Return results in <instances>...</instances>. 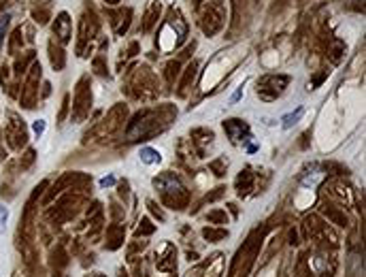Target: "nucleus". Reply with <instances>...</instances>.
<instances>
[{
  "label": "nucleus",
  "instance_id": "1",
  "mask_svg": "<svg viewBox=\"0 0 366 277\" xmlns=\"http://www.w3.org/2000/svg\"><path fill=\"white\" fill-rule=\"evenodd\" d=\"M68 26H71V19H68V15L66 13H60V17L56 19V32H58V36L66 43L68 41Z\"/></svg>",
  "mask_w": 366,
  "mask_h": 277
},
{
  "label": "nucleus",
  "instance_id": "2",
  "mask_svg": "<svg viewBox=\"0 0 366 277\" xmlns=\"http://www.w3.org/2000/svg\"><path fill=\"white\" fill-rule=\"evenodd\" d=\"M303 113H305V109L303 107H298V109L294 111V113H288V115H283V120H281V126L283 128H292L296 122L300 120V117H303Z\"/></svg>",
  "mask_w": 366,
  "mask_h": 277
},
{
  "label": "nucleus",
  "instance_id": "3",
  "mask_svg": "<svg viewBox=\"0 0 366 277\" xmlns=\"http://www.w3.org/2000/svg\"><path fill=\"white\" fill-rule=\"evenodd\" d=\"M141 160L145 164H155V162H160V152H155L152 147H143L141 149Z\"/></svg>",
  "mask_w": 366,
  "mask_h": 277
},
{
  "label": "nucleus",
  "instance_id": "4",
  "mask_svg": "<svg viewBox=\"0 0 366 277\" xmlns=\"http://www.w3.org/2000/svg\"><path fill=\"white\" fill-rule=\"evenodd\" d=\"M7 24H9V15H0V45L4 41V32H7Z\"/></svg>",
  "mask_w": 366,
  "mask_h": 277
},
{
  "label": "nucleus",
  "instance_id": "5",
  "mask_svg": "<svg viewBox=\"0 0 366 277\" xmlns=\"http://www.w3.org/2000/svg\"><path fill=\"white\" fill-rule=\"evenodd\" d=\"M7 217H9L7 207H0V232H4V226H7Z\"/></svg>",
  "mask_w": 366,
  "mask_h": 277
},
{
  "label": "nucleus",
  "instance_id": "6",
  "mask_svg": "<svg viewBox=\"0 0 366 277\" xmlns=\"http://www.w3.org/2000/svg\"><path fill=\"white\" fill-rule=\"evenodd\" d=\"M43 130H45V122H43V120H39V122H34V132H36V135H41V132Z\"/></svg>",
  "mask_w": 366,
  "mask_h": 277
},
{
  "label": "nucleus",
  "instance_id": "7",
  "mask_svg": "<svg viewBox=\"0 0 366 277\" xmlns=\"http://www.w3.org/2000/svg\"><path fill=\"white\" fill-rule=\"evenodd\" d=\"M113 184H115V179H113V177H105V179L100 181L102 188H107V185H113Z\"/></svg>",
  "mask_w": 366,
  "mask_h": 277
},
{
  "label": "nucleus",
  "instance_id": "8",
  "mask_svg": "<svg viewBox=\"0 0 366 277\" xmlns=\"http://www.w3.org/2000/svg\"><path fill=\"white\" fill-rule=\"evenodd\" d=\"M241 94H243V88H239V90H236V92H234V96H232V103H236V100L241 98Z\"/></svg>",
  "mask_w": 366,
  "mask_h": 277
},
{
  "label": "nucleus",
  "instance_id": "9",
  "mask_svg": "<svg viewBox=\"0 0 366 277\" xmlns=\"http://www.w3.org/2000/svg\"><path fill=\"white\" fill-rule=\"evenodd\" d=\"M109 2H111V4H115V2H117V0H109Z\"/></svg>",
  "mask_w": 366,
  "mask_h": 277
}]
</instances>
